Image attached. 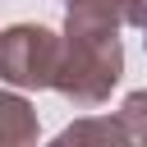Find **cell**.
I'll return each mask as SVG.
<instances>
[{
  "mask_svg": "<svg viewBox=\"0 0 147 147\" xmlns=\"http://www.w3.org/2000/svg\"><path fill=\"white\" fill-rule=\"evenodd\" d=\"M119 74H124L119 32H110V37L64 32V51H60V69H55V92L74 110H96L101 101H110Z\"/></svg>",
  "mask_w": 147,
  "mask_h": 147,
  "instance_id": "1",
  "label": "cell"
},
{
  "mask_svg": "<svg viewBox=\"0 0 147 147\" xmlns=\"http://www.w3.org/2000/svg\"><path fill=\"white\" fill-rule=\"evenodd\" d=\"M60 51H64V32H51L41 23H14V28H5L0 32V83L23 87V92L55 87Z\"/></svg>",
  "mask_w": 147,
  "mask_h": 147,
  "instance_id": "2",
  "label": "cell"
},
{
  "mask_svg": "<svg viewBox=\"0 0 147 147\" xmlns=\"http://www.w3.org/2000/svg\"><path fill=\"white\" fill-rule=\"evenodd\" d=\"M37 133H41V124H37V110L23 96V87L0 92V147H28V142H37Z\"/></svg>",
  "mask_w": 147,
  "mask_h": 147,
  "instance_id": "3",
  "label": "cell"
},
{
  "mask_svg": "<svg viewBox=\"0 0 147 147\" xmlns=\"http://www.w3.org/2000/svg\"><path fill=\"white\" fill-rule=\"evenodd\" d=\"M129 142V129L119 124V115H87L69 129H60V142Z\"/></svg>",
  "mask_w": 147,
  "mask_h": 147,
  "instance_id": "4",
  "label": "cell"
},
{
  "mask_svg": "<svg viewBox=\"0 0 147 147\" xmlns=\"http://www.w3.org/2000/svg\"><path fill=\"white\" fill-rule=\"evenodd\" d=\"M115 115H119V124L129 129V142H142V147H147V87H142V92H129Z\"/></svg>",
  "mask_w": 147,
  "mask_h": 147,
  "instance_id": "5",
  "label": "cell"
},
{
  "mask_svg": "<svg viewBox=\"0 0 147 147\" xmlns=\"http://www.w3.org/2000/svg\"><path fill=\"white\" fill-rule=\"evenodd\" d=\"M129 23L142 32V46H147V0H133V14H129Z\"/></svg>",
  "mask_w": 147,
  "mask_h": 147,
  "instance_id": "6",
  "label": "cell"
}]
</instances>
